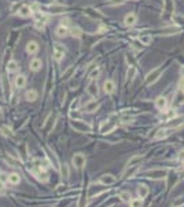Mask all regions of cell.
<instances>
[{
  "instance_id": "60d3db41",
  "label": "cell",
  "mask_w": 184,
  "mask_h": 207,
  "mask_svg": "<svg viewBox=\"0 0 184 207\" xmlns=\"http://www.w3.org/2000/svg\"><path fill=\"white\" fill-rule=\"evenodd\" d=\"M127 0H110V4H124Z\"/></svg>"
},
{
  "instance_id": "e0dca14e",
  "label": "cell",
  "mask_w": 184,
  "mask_h": 207,
  "mask_svg": "<svg viewBox=\"0 0 184 207\" xmlns=\"http://www.w3.org/2000/svg\"><path fill=\"white\" fill-rule=\"evenodd\" d=\"M142 160H143V157H142V156H133V157H131L129 160H128V163H127V168L128 167H133V166H140Z\"/></svg>"
},
{
  "instance_id": "603a6c76",
  "label": "cell",
  "mask_w": 184,
  "mask_h": 207,
  "mask_svg": "<svg viewBox=\"0 0 184 207\" xmlns=\"http://www.w3.org/2000/svg\"><path fill=\"white\" fill-rule=\"evenodd\" d=\"M25 84H26V77L23 75H19V76H17L15 77V86L18 88H22V87H25Z\"/></svg>"
},
{
  "instance_id": "2e32d148",
  "label": "cell",
  "mask_w": 184,
  "mask_h": 207,
  "mask_svg": "<svg viewBox=\"0 0 184 207\" xmlns=\"http://www.w3.org/2000/svg\"><path fill=\"white\" fill-rule=\"evenodd\" d=\"M98 108H99V104H98V101L92 99V101H89V102L85 105V112L92 113V112H95V110L98 109Z\"/></svg>"
},
{
  "instance_id": "6da1fadb",
  "label": "cell",
  "mask_w": 184,
  "mask_h": 207,
  "mask_svg": "<svg viewBox=\"0 0 184 207\" xmlns=\"http://www.w3.org/2000/svg\"><path fill=\"white\" fill-rule=\"evenodd\" d=\"M162 73V68L161 66H158V68H155L154 71H151L150 73L147 75V77H146V84H152V83H155L159 79V76H161Z\"/></svg>"
},
{
  "instance_id": "f907efd6",
  "label": "cell",
  "mask_w": 184,
  "mask_h": 207,
  "mask_svg": "<svg viewBox=\"0 0 184 207\" xmlns=\"http://www.w3.org/2000/svg\"><path fill=\"white\" fill-rule=\"evenodd\" d=\"M182 160H183V166H184V156L182 157Z\"/></svg>"
},
{
  "instance_id": "8d00e7d4",
  "label": "cell",
  "mask_w": 184,
  "mask_h": 207,
  "mask_svg": "<svg viewBox=\"0 0 184 207\" xmlns=\"http://www.w3.org/2000/svg\"><path fill=\"white\" fill-rule=\"evenodd\" d=\"M177 30H180L179 26H171V28H165V29H162V32L164 33H175V32H177Z\"/></svg>"
},
{
  "instance_id": "484cf974",
  "label": "cell",
  "mask_w": 184,
  "mask_h": 207,
  "mask_svg": "<svg viewBox=\"0 0 184 207\" xmlns=\"http://www.w3.org/2000/svg\"><path fill=\"white\" fill-rule=\"evenodd\" d=\"M171 129H161V130H158V133H157V135H155V138L157 140H161V138H165V137H168L169 134H171Z\"/></svg>"
},
{
  "instance_id": "bcb514c9",
  "label": "cell",
  "mask_w": 184,
  "mask_h": 207,
  "mask_svg": "<svg viewBox=\"0 0 184 207\" xmlns=\"http://www.w3.org/2000/svg\"><path fill=\"white\" fill-rule=\"evenodd\" d=\"M4 182H0V195H3V193H4Z\"/></svg>"
},
{
  "instance_id": "f546056e",
  "label": "cell",
  "mask_w": 184,
  "mask_h": 207,
  "mask_svg": "<svg viewBox=\"0 0 184 207\" xmlns=\"http://www.w3.org/2000/svg\"><path fill=\"white\" fill-rule=\"evenodd\" d=\"M139 40H140L142 44H144V46H147V44L151 43V34H142L140 37H139Z\"/></svg>"
},
{
  "instance_id": "7a4b0ae2",
  "label": "cell",
  "mask_w": 184,
  "mask_h": 207,
  "mask_svg": "<svg viewBox=\"0 0 184 207\" xmlns=\"http://www.w3.org/2000/svg\"><path fill=\"white\" fill-rule=\"evenodd\" d=\"M146 175H147V178H151V179H162V178H166L168 170L166 168H164V170H151L146 172Z\"/></svg>"
},
{
  "instance_id": "d4e9b609",
  "label": "cell",
  "mask_w": 184,
  "mask_h": 207,
  "mask_svg": "<svg viewBox=\"0 0 184 207\" xmlns=\"http://www.w3.org/2000/svg\"><path fill=\"white\" fill-rule=\"evenodd\" d=\"M55 33H57V36H59V37H65L66 34L69 33V30H67V26L59 25V26L57 28V30H55Z\"/></svg>"
},
{
  "instance_id": "83f0119b",
  "label": "cell",
  "mask_w": 184,
  "mask_h": 207,
  "mask_svg": "<svg viewBox=\"0 0 184 207\" xmlns=\"http://www.w3.org/2000/svg\"><path fill=\"white\" fill-rule=\"evenodd\" d=\"M136 73H137V69L135 66H129L127 71V79L128 80H133V77L136 76Z\"/></svg>"
},
{
  "instance_id": "e575fe53",
  "label": "cell",
  "mask_w": 184,
  "mask_h": 207,
  "mask_svg": "<svg viewBox=\"0 0 184 207\" xmlns=\"http://www.w3.org/2000/svg\"><path fill=\"white\" fill-rule=\"evenodd\" d=\"M142 202H143V199L137 198V199H131L129 204L131 207H142Z\"/></svg>"
},
{
  "instance_id": "5b68a950",
  "label": "cell",
  "mask_w": 184,
  "mask_h": 207,
  "mask_svg": "<svg viewBox=\"0 0 184 207\" xmlns=\"http://www.w3.org/2000/svg\"><path fill=\"white\" fill-rule=\"evenodd\" d=\"M65 57V48L61 46L59 43H55L54 46V58L57 61H62Z\"/></svg>"
},
{
  "instance_id": "836d02e7",
  "label": "cell",
  "mask_w": 184,
  "mask_h": 207,
  "mask_svg": "<svg viewBox=\"0 0 184 207\" xmlns=\"http://www.w3.org/2000/svg\"><path fill=\"white\" fill-rule=\"evenodd\" d=\"M99 73H100V69H99L98 66H96V68H93L92 71L88 73V77H89V79H92V80H93V79H96V77H98Z\"/></svg>"
},
{
  "instance_id": "44dd1931",
  "label": "cell",
  "mask_w": 184,
  "mask_h": 207,
  "mask_svg": "<svg viewBox=\"0 0 184 207\" xmlns=\"http://www.w3.org/2000/svg\"><path fill=\"white\" fill-rule=\"evenodd\" d=\"M6 163L8 166H11V167H19V166H21V162L18 160V159L12 157V156H7L6 157Z\"/></svg>"
},
{
  "instance_id": "7402d4cb",
  "label": "cell",
  "mask_w": 184,
  "mask_h": 207,
  "mask_svg": "<svg viewBox=\"0 0 184 207\" xmlns=\"http://www.w3.org/2000/svg\"><path fill=\"white\" fill-rule=\"evenodd\" d=\"M18 62L17 61H14V60H11V61H8V64H7V71H8V73H12V72H17L18 71Z\"/></svg>"
},
{
  "instance_id": "30bf717a",
  "label": "cell",
  "mask_w": 184,
  "mask_h": 207,
  "mask_svg": "<svg viewBox=\"0 0 184 207\" xmlns=\"http://www.w3.org/2000/svg\"><path fill=\"white\" fill-rule=\"evenodd\" d=\"M18 14L22 17V18H27V17L32 15V8H30V6L23 4V6H21V8L18 10Z\"/></svg>"
},
{
  "instance_id": "7c38bea8",
  "label": "cell",
  "mask_w": 184,
  "mask_h": 207,
  "mask_svg": "<svg viewBox=\"0 0 184 207\" xmlns=\"http://www.w3.org/2000/svg\"><path fill=\"white\" fill-rule=\"evenodd\" d=\"M41 66H43V62H41V60H39V58H33V60L30 61V64H29L30 71H33V72L40 71Z\"/></svg>"
},
{
  "instance_id": "8fae6325",
  "label": "cell",
  "mask_w": 184,
  "mask_h": 207,
  "mask_svg": "<svg viewBox=\"0 0 184 207\" xmlns=\"http://www.w3.org/2000/svg\"><path fill=\"white\" fill-rule=\"evenodd\" d=\"M184 104V91L179 90L175 95V99H173V106H180Z\"/></svg>"
},
{
  "instance_id": "d6a6232c",
  "label": "cell",
  "mask_w": 184,
  "mask_h": 207,
  "mask_svg": "<svg viewBox=\"0 0 184 207\" xmlns=\"http://www.w3.org/2000/svg\"><path fill=\"white\" fill-rule=\"evenodd\" d=\"M73 73H74V66H69V68L63 72L62 77H63V79H69V77H72V75H73Z\"/></svg>"
},
{
  "instance_id": "ac0fdd59",
  "label": "cell",
  "mask_w": 184,
  "mask_h": 207,
  "mask_svg": "<svg viewBox=\"0 0 184 207\" xmlns=\"http://www.w3.org/2000/svg\"><path fill=\"white\" fill-rule=\"evenodd\" d=\"M137 195L140 199H144L148 196V188L146 185H139L137 186Z\"/></svg>"
},
{
  "instance_id": "4dcf8cb0",
  "label": "cell",
  "mask_w": 184,
  "mask_h": 207,
  "mask_svg": "<svg viewBox=\"0 0 184 207\" xmlns=\"http://www.w3.org/2000/svg\"><path fill=\"white\" fill-rule=\"evenodd\" d=\"M120 199L122 200V202H131V193L128 191H124V192H120Z\"/></svg>"
},
{
  "instance_id": "3957f363",
  "label": "cell",
  "mask_w": 184,
  "mask_h": 207,
  "mask_svg": "<svg viewBox=\"0 0 184 207\" xmlns=\"http://www.w3.org/2000/svg\"><path fill=\"white\" fill-rule=\"evenodd\" d=\"M72 126L74 127V130L80 131V133H89V131H91V126L84 123V122H81V120H73Z\"/></svg>"
},
{
  "instance_id": "f1b7e54d",
  "label": "cell",
  "mask_w": 184,
  "mask_h": 207,
  "mask_svg": "<svg viewBox=\"0 0 184 207\" xmlns=\"http://www.w3.org/2000/svg\"><path fill=\"white\" fill-rule=\"evenodd\" d=\"M0 131L3 133V135H6V137H8V138H14V135H15V134L12 133V130L10 129V127H7V126H3L2 129H0Z\"/></svg>"
},
{
  "instance_id": "7dc6e473",
  "label": "cell",
  "mask_w": 184,
  "mask_h": 207,
  "mask_svg": "<svg viewBox=\"0 0 184 207\" xmlns=\"http://www.w3.org/2000/svg\"><path fill=\"white\" fill-rule=\"evenodd\" d=\"M132 122V117H122V123H131Z\"/></svg>"
},
{
  "instance_id": "c3c4849f",
  "label": "cell",
  "mask_w": 184,
  "mask_h": 207,
  "mask_svg": "<svg viewBox=\"0 0 184 207\" xmlns=\"http://www.w3.org/2000/svg\"><path fill=\"white\" fill-rule=\"evenodd\" d=\"M62 191H65V186H63V185H59V186H58V189H57V192L61 193Z\"/></svg>"
},
{
  "instance_id": "ba28073f",
  "label": "cell",
  "mask_w": 184,
  "mask_h": 207,
  "mask_svg": "<svg viewBox=\"0 0 184 207\" xmlns=\"http://www.w3.org/2000/svg\"><path fill=\"white\" fill-rule=\"evenodd\" d=\"M136 22H137V17H136V14L129 13V14H127V15H125V18H124V24H125V26H133Z\"/></svg>"
},
{
  "instance_id": "277c9868",
  "label": "cell",
  "mask_w": 184,
  "mask_h": 207,
  "mask_svg": "<svg viewBox=\"0 0 184 207\" xmlns=\"http://www.w3.org/2000/svg\"><path fill=\"white\" fill-rule=\"evenodd\" d=\"M85 162H87V159L82 153H76L73 156V166L76 168H82L85 166Z\"/></svg>"
},
{
  "instance_id": "d590c367",
  "label": "cell",
  "mask_w": 184,
  "mask_h": 207,
  "mask_svg": "<svg viewBox=\"0 0 184 207\" xmlns=\"http://www.w3.org/2000/svg\"><path fill=\"white\" fill-rule=\"evenodd\" d=\"M61 172H62V177H63V178H67V177H69V166L66 164V163L62 164Z\"/></svg>"
},
{
  "instance_id": "9a60e30c",
  "label": "cell",
  "mask_w": 184,
  "mask_h": 207,
  "mask_svg": "<svg viewBox=\"0 0 184 207\" xmlns=\"http://www.w3.org/2000/svg\"><path fill=\"white\" fill-rule=\"evenodd\" d=\"M166 105H168V99H166L165 97H158L157 101H155V106H157L159 110H165Z\"/></svg>"
},
{
  "instance_id": "7bdbcfd3",
  "label": "cell",
  "mask_w": 184,
  "mask_h": 207,
  "mask_svg": "<svg viewBox=\"0 0 184 207\" xmlns=\"http://www.w3.org/2000/svg\"><path fill=\"white\" fill-rule=\"evenodd\" d=\"M179 90H182V91H184V77L180 79V83H179Z\"/></svg>"
},
{
  "instance_id": "74e56055",
  "label": "cell",
  "mask_w": 184,
  "mask_h": 207,
  "mask_svg": "<svg viewBox=\"0 0 184 207\" xmlns=\"http://www.w3.org/2000/svg\"><path fill=\"white\" fill-rule=\"evenodd\" d=\"M3 90H4V95L7 97V94H8V91H10V83H7L6 77H3Z\"/></svg>"
},
{
  "instance_id": "4fadbf2b",
  "label": "cell",
  "mask_w": 184,
  "mask_h": 207,
  "mask_svg": "<svg viewBox=\"0 0 184 207\" xmlns=\"http://www.w3.org/2000/svg\"><path fill=\"white\" fill-rule=\"evenodd\" d=\"M103 90H105L106 94H112L114 93V90H116V84H114L113 80H106L103 83Z\"/></svg>"
},
{
  "instance_id": "b9f144b4",
  "label": "cell",
  "mask_w": 184,
  "mask_h": 207,
  "mask_svg": "<svg viewBox=\"0 0 184 207\" xmlns=\"http://www.w3.org/2000/svg\"><path fill=\"white\" fill-rule=\"evenodd\" d=\"M70 117H73L74 120H77V119H80V113H77V112H70Z\"/></svg>"
},
{
  "instance_id": "1f68e13d",
  "label": "cell",
  "mask_w": 184,
  "mask_h": 207,
  "mask_svg": "<svg viewBox=\"0 0 184 207\" xmlns=\"http://www.w3.org/2000/svg\"><path fill=\"white\" fill-rule=\"evenodd\" d=\"M70 32H72V36H73V37H77V39H78V37H81V34H82L81 29H80L78 26H73Z\"/></svg>"
},
{
  "instance_id": "f35d334b",
  "label": "cell",
  "mask_w": 184,
  "mask_h": 207,
  "mask_svg": "<svg viewBox=\"0 0 184 207\" xmlns=\"http://www.w3.org/2000/svg\"><path fill=\"white\" fill-rule=\"evenodd\" d=\"M0 182H8V175L7 174H3V172H0Z\"/></svg>"
},
{
  "instance_id": "d6986e66",
  "label": "cell",
  "mask_w": 184,
  "mask_h": 207,
  "mask_svg": "<svg viewBox=\"0 0 184 207\" xmlns=\"http://www.w3.org/2000/svg\"><path fill=\"white\" fill-rule=\"evenodd\" d=\"M48 8H50V11L52 13V14H61V13H63L65 10H66V7L65 6H61V4H51Z\"/></svg>"
},
{
  "instance_id": "681fc988",
  "label": "cell",
  "mask_w": 184,
  "mask_h": 207,
  "mask_svg": "<svg viewBox=\"0 0 184 207\" xmlns=\"http://www.w3.org/2000/svg\"><path fill=\"white\" fill-rule=\"evenodd\" d=\"M2 115H3V112H2V109H0V117H2Z\"/></svg>"
},
{
  "instance_id": "f6af8a7d",
  "label": "cell",
  "mask_w": 184,
  "mask_h": 207,
  "mask_svg": "<svg viewBox=\"0 0 184 207\" xmlns=\"http://www.w3.org/2000/svg\"><path fill=\"white\" fill-rule=\"evenodd\" d=\"M69 24H70V19H69V18H65V19H62V25H63V26H67Z\"/></svg>"
},
{
  "instance_id": "ab89813d",
  "label": "cell",
  "mask_w": 184,
  "mask_h": 207,
  "mask_svg": "<svg viewBox=\"0 0 184 207\" xmlns=\"http://www.w3.org/2000/svg\"><path fill=\"white\" fill-rule=\"evenodd\" d=\"M21 8V4L19 3H14V4L11 6V11L12 13H17V10H19Z\"/></svg>"
},
{
  "instance_id": "52a82bcc",
  "label": "cell",
  "mask_w": 184,
  "mask_h": 207,
  "mask_svg": "<svg viewBox=\"0 0 184 207\" xmlns=\"http://www.w3.org/2000/svg\"><path fill=\"white\" fill-rule=\"evenodd\" d=\"M114 182H116V177L113 174H103L99 178V184H103V185H113Z\"/></svg>"
},
{
  "instance_id": "4316f807",
  "label": "cell",
  "mask_w": 184,
  "mask_h": 207,
  "mask_svg": "<svg viewBox=\"0 0 184 207\" xmlns=\"http://www.w3.org/2000/svg\"><path fill=\"white\" fill-rule=\"evenodd\" d=\"M85 13H87V15H89V17H92V18H103V14H100L98 11H95L93 8H87L85 10Z\"/></svg>"
},
{
  "instance_id": "ffe728a7",
  "label": "cell",
  "mask_w": 184,
  "mask_h": 207,
  "mask_svg": "<svg viewBox=\"0 0 184 207\" xmlns=\"http://www.w3.org/2000/svg\"><path fill=\"white\" fill-rule=\"evenodd\" d=\"M8 182L11 185H18L21 182V175L17 174V172H12V174L8 175Z\"/></svg>"
},
{
  "instance_id": "5bb4252c",
  "label": "cell",
  "mask_w": 184,
  "mask_h": 207,
  "mask_svg": "<svg viewBox=\"0 0 184 207\" xmlns=\"http://www.w3.org/2000/svg\"><path fill=\"white\" fill-rule=\"evenodd\" d=\"M39 43L37 41H29L27 43V46H26V51L29 54H36L37 51H39Z\"/></svg>"
},
{
  "instance_id": "8992f818",
  "label": "cell",
  "mask_w": 184,
  "mask_h": 207,
  "mask_svg": "<svg viewBox=\"0 0 184 207\" xmlns=\"http://www.w3.org/2000/svg\"><path fill=\"white\" fill-rule=\"evenodd\" d=\"M116 126H117L116 122H103L102 126H100V133H102V134L112 133V131L116 129Z\"/></svg>"
},
{
  "instance_id": "9c48e42d",
  "label": "cell",
  "mask_w": 184,
  "mask_h": 207,
  "mask_svg": "<svg viewBox=\"0 0 184 207\" xmlns=\"http://www.w3.org/2000/svg\"><path fill=\"white\" fill-rule=\"evenodd\" d=\"M87 91H88L89 95L92 97H96L99 94V88H98V83H96L95 80H92L91 83L88 84V87H87Z\"/></svg>"
},
{
  "instance_id": "cb8c5ba5",
  "label": "cell",
  "mask_w": 184,
  "mask_h": 207,
  "mask_svg": "<svg viewBox=\"0 0 184 207\" xmlns=\"http://www.w3.org/2000/svg\"><path fill=\"white\" fill-rule=\"evenodd\" d=\"M25 97H26L27 101L33 102V101H36V99H37V91H36V90H27Z\"/></svg>"
},
{
  "instance_id": "ee69618b",
  "label": "cell",
  "mask_w": 184,
  "mask_h": 207,
  "mask_svg": "<svg viewBox=\"0 0 184 207\" xmlns=\"http://www.w3.org/2000/svg\"><path fill=\"white\" fill-rule=\"evenodd\" d=\"M106 30H107V28L105 25H100L99 29H98V33H103V32H106Z\"/></svg>"
}]
</instances>
